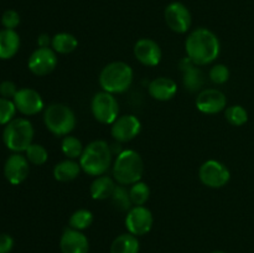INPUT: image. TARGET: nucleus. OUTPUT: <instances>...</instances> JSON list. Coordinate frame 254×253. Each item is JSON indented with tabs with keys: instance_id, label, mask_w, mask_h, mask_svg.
<instances>
[{
	"instance_id": "9b49d317",
	"label": "nucleus",
	"mask_w": 254,
	"mask_h": 253,
	"mask_svg": "<svg viewBox=\"0 0 254 253\" xmlns=\"http://www.w3.org/2000/svg\"><path fill=\"white\" fill-rule=\"evenodd\" d=\"M124 222L128 232L139 237L150 232L154 225V217L151 211L145 206H133L127 212Z\"/></svg>"
},
{
	"instance_id": "e433bc0d",
	"label": "nucleus",
	"mask_w": 254,
	"mask_h": 253,
	"mask_svg": "<svg viewBox=\"0 0 254 253\" xmlns=\"http://www.w3.org/2000/svg\"><path fill=\"white\" fill-rule=\"evenodd\" d=\"M211 253H226V252H223V251H213V252Z\"/></svg>"
},
{
	"instance_id": "a211bd4d",
	"label": "nucleus",
	"mask_w": 254,
	"mask_h": 253,
	"mask_svg": "<svg viewBox=\"0 0 254 253\" xmlns=\"http://www.w3.org/2000/svg\"><path fill=\"white\" fill-rule=\"evenodd\" d=\"M60 248L62 253H88L89 241L82 231L67 227L60 238Z\"/></svg>"
},
{
	"instance_id": "0eeeda50",
	"label": "nucleus",
	"mask_w": 254,
	"mask_h": 253,
	"mask_svg": "<svg viewBox=\"0 0 254 253\" xmlns=\"http://www.w3.org/2000/svg\"><path fill=\"white\" fill-rule=\"evenodd\" d=\"M91 112L98 123L112 126L119 117V103L114 94L97 92L91 101Z\"/></svg>"
},
{
	"instance_id": "423d86ee",
	"label": "nucleus",
	"mask_w": 254,
	"mask_h": 253,
	"mask_svg": "<svg viewBox=\"0 0 254 253\" xmlns=\"http://www.w3.org/2000/svg\"><path fill=\"white\" fill-rule=\"evenodd\" d=\"M34 135V126L29 119L14 118L2 130V141L9 150L22 153L32 144Z\"/></svg>"
},
{
	"instance_id": "c756f323",
	"label": "nucleus",
	"mask_w": 254,
	"mask_h": 253,
	"mask_svg": "<svg viewBox=\"0 0 254 253\" xmlns=\"http://www.w3.org/2000/svg\"><path fill=\"white\" fill-rule=\"evenodd\" d=\"M25 156L27 158L30 164L36 166L44 165L49 159V151L46 150L44 145L41 144L32 143L29 148L25 150Z\"/></svg>"
},
{
	"instance_id": "7ed1b4c3",
	"label": "nucleus",
	"mask_w": 254,
	"mask_h": 253,
	"mask_svg": "<svg viewBox=\"0 0 254 253\" xmlns=\"http://www.w3.org/2000/svg\"><path fill=\"white\" fill-rule=\"evenodd\" d=\"M113 179L118 185L130 186L141 180L144 174V161L138 151L126 149L117 155L112 165Z\"/></svg>"
},
{
	"instance_id": "39448f33",
	"label": "nucleus",
	"mask_w": 254,
	"mask_h": 253,
	"mask_svg": "<svg viewBox=\"0 0 254 253\" xmlns=\"http://www.w3.org/2000/svg\"><path fill=\"white\" fill-rule=\"evenodd\" d=\"M44 123L50 133L56 136H66L76 128L74 112L64 103H52L44 111Z\"/></svg>"
},
{
	"instance_id": "20e7f679",
	"label": "nucleus",
	"mask_w": 254,
	"mask_h": 253,
	"mask_svg": "<svg viewBox=\"0 0 254 253\" xmlns=\"http://www.w3.org/2000/svg\"><path fill=\"white\" fill-rule=\"evenodd\" d=\"M133 68L123 61H113L106 64L98 77L102 91L112 94H121L128 91L133 83Z\"/></svg>"
},
{
	"instance_id": "72a5a7b5",
	"label": "nucleus",
	"mask_w": 254,
	"mask_h": 253,
	"mask_svg": "<svg viewBox=\"0 0 254 253\" xmlns=\"http://www.w3.org/2000/svg\"><path fill=\"white\" fill-rule=\"evenodd\" d=\"M17 91L19 89L12 81H2L0 83V97H2V98L12 99Z\"/></svg>"
},
{
	"instance_id": "c9c22d12",
	"label": "nucleus",
	"mask_w": 254,
	"mask_h": 253,
	"mask_svg": "<svg viewBox=\"0 0 254 253\" xmlns=\"http://www.w3.org/2000/svg\"><path fill=\"white\" fill-rule=\"evenodd\" d=\"M37 46L39 47H50L52 42V37L49 34H41L37 36Z\"/></svg>"
},
{
	"instance_id": "bb28decb",
	"label": "nucleus",
	"mask_w": 254,
	"mask_h": 253,
	"mask_svg": "<svg viewBox=\"0 0 254 253\" xmlns=\"http://www.w3.org/2000/svg\"><path fill=\"white\" fill-rule=\"evenodd\" d=\"M111 201L112 205L116 207V210L122 211V212H128L133 207L130 196H129V190L123 185L116 186V189L113 191V195L111 197Z\"/></svg>"
},
{
	"instance_id": "f03ea898",
	"label": "nucleus",
	"mask_w": 254,
	"mask_h": 253,
	"mask_svg": "<svg viewBox=\"0 0 254 253\" xmlns=\"http://www.w3.org/2000/svg\"><path fill=\"white\" fill-rule=\"evenodd\" d=\"M82 171L92 178L106 175L113 163V151L106 140H93L84 146L78 159Z\"/></svg>"
},
{
	"instance_id": "393cba45",
	"label": "nucleus",
	"mask_w": 254,
	"mask_h": 253,
	"mask_svg": "<svg viewBox=\"0 0 254 253\" xmlns=\"http://www.w3.org/2000/svg\"><path fill=\"white\" fill-rule=\"evenodd\" d=\"M83 149L84 146L82 141L73 135L64 136L61 141V150L67 159H73V160L79 159L83 153Z\"/></svg>"
},
{
	"instance_id": "aec40b11",
	"label": "nucleus",
	"mask_w": 254,
	"mask_h": 253,
	"mask_svg": "<svg viewBox=\"0 0 254 253\" xmlns=\"http://www.w3.org/2000/svg\"><path fill=\"white\" fill-rule=\"evenodd\" d=\"M20 36L15 30H0V60H10L19 52Z\"/></svg>"
},
{
	"instance_id": "2eb2a0df",
	"label": "nucleus",
	"mask_w": 254,
	"mask_h": 253,
	"mask_svg": "<svg viewBox=\"0 0 254 253\" xmlns=\"http://www.w3.org/2000/svg\"><path fill=\"white\" fill-rule=\"evenodd\" d=\"M133 52L138 62L146 67L158 66L163 59V51H161L160 45L148 37L139 39L134 45Z\"/></svg>"
},
{
	"instance_id": "6e6552de",
	"label": "nucleus",
	"mask_w": 254,
	"mask_h": 253,
	"mask_svg": "<svg viewBox=\"0 0 254 253\" xmlns=\"http://www.w3.org/2000/svg\"><path fill=\"white\" fill-rule=\"evenodd\" d=\"M198 179L207 188L221 189L230 183L231 173L225 164L210 159L201 164L198 169Z\"/></svg>"
},
{
	"instance_id": "1a4fd4ad",
	"label": "nucleus",
	"mask_w": 254,
	"mask_h": 253,
	"mask_svg": "<svg viewBox=\"0 0 254 253\" xmlns=\"http://www.w3.org/2000/svg\"><path fill=\"white\" fill-rule=\"evenodd\" d=\"M164 20L169 29L176 34H186L192 24L190 10L180 1H173L165 7Z\"/></svg>"
},
{
	"instance_id": "2f4dec72",
	"label": "nucleus",
	"mask_w": 254,
	"mask_h": 253,
	"mask_svg": "<svg viewBox=\"0 0 254 253\" xmlns=\"http://www.w3.org/2000/svg\"><path fill=\"white\" fill-rule=\"evenodd\" d=\"M208 78L213 84H223L230 79V69L226 64L216 63L208 71Z\"/></svg>"
},
{
	"instance_id": "dca6fc26",
	"label": "nucleus",
	"mask_w": 254,
	"mask_h": 253,
	"mask_svg": "<svg viewBox=\"0 0 254 253\" xmlns=\"http://www.w3.org/2000/svg\"><path fill=\"white\" fill-rule=\"evenodd\" d=\"M30 173V163L21 153H14L4 164V176L11 185H20L27 179Z\"/></svg>"
},
{
	"instance_id": "a878e982",
	"label": "nucleus",
	"mask_w": 254,
	"mask_h": 253,
	"mask_svg": "<svg viewBox=\"0 0 254 253\" xmlns=\"http://www.w3.org/2000/svg\"><path fill=\"white\" fill-rule=\"evenodd\" d=\"M93 223V213L87 208H78L71 215L68 220V227L77 231H84Z\"/></svg>"
},
{
	"instance_id": "b1692460",
	"label": "nucleus",
	"mask_w": 254,
	"mask_h": 253,
	"mask_svg": "<svg viewBox=\"0 0 254 253\" xmlns=\"http://www.w3.org/2000/svg\"><path fill=\"white\" fill-rule=\"evenodd\" d=\"M78 47V40L69 32H59L52 36L51 49L56 54L68 55Z\"/></svg>"
},
{
	"instance_id": "4468645a",
	"label": "nucleus",
	"mask_w": 254,
	"mask_h": 253,
	"mask_svg": "<svg viewBox=\"0 0 254 253\" xmlns=\"http://www.w3.org/2000/svg\"><path fill=\"white\" fill-rule=\"evenodd\" d=\"M196 108L203 114H217L227 107V97L217 88H203L196 97Z\"/></svg>"
},
{
	"instance_id": "f3484780",
	"label": "nucleus",
	"mask_w": 254,
	"mask_h": 253,
	"mask_svg": "<svg viewBox=\"0 0 254 253\" xmlns=\"http://www.w3.org/2000/svg\"><path fill=\"white\" fill-rule=\"evenodd\" d=\"M181 72H183V83L186 91L195 93V92L202 91L205 86V73L200 66L193 63L188 56L184 57L179 63Z\"/></svg>"
},
{
	"instance_id": "c85d7f7f",
	"label": "nucleus",
	"mask_w": 254,
	"mask_h": 253,
	"mask_svg": "<svg viewBox=\"0 0 254 253\" xmlns=\"http://www.w3.org/2000/svg\"><path fill=\"white\" fill-rule=\"evenodd\" d=\"M226 121L233 126H242L243 124L247 123L248 121V112L245 107L240 104L227 107L225 109Z\"/></svg>"
},
{
	"instance_id": "473e14b6",
	"label": "nucleus",
	"mask_w": 254,
	"mask_h": 253,
	"mask_svg": "<svg viewBox=\"0 0 254 253\" xmlns=\"http://www.w3.org/2000/svg\"><path fill=\"white\" fill-rule=\"evenodd\" d=\"M1 25L4 29L15 30L20 25V15L15 10H6L1 15Z\"/></svg>"
},
{
	"instance_id": "f8f14e48",
	"label": "nucleus",
	"mask_w": 254,
	"mask_h": 253,
	"mask_svg": "<svg viewBox=\"0 0 254 253\" xmlns=\"http://www.w3.org/2000/svg\"><path fill=\"white\" fill-rule=\"evenodd\" d=\"M141 122L134 114L118 117L111 126V135L118 143H129L140 134Z\"/></svg>"
},
{
	"instance_id": "cd10ccee",
	"label": "nucleus",
	"mask_w": 254,
	"mask_h": 253,
	"mask_svg": "<svg viewBox=\"0 0 254 253\" xmlns=\"http://www.w3.org/2000/svg\"><path fill=\"white\" fill-rule=\"evenodd\" d=\"M129 196L133 206H144L150 197V189L144 181H138L129 188Z\"/></svg>"
},
{
	"instance_id": "4be33fe9",
	"label": "nucleus",
	"mask_w": 254,
	"mask_h": 253,
	"mask_svg": "<svg viewBox=\"0 0 254 253\" xmlns=\"http://www.w3.org/2000/svg\"><path fill=\"white\" fill-rule=\"evenodd\" d=\"M81 170L79 161L73 160V159H66L55 165L54 178L60 183H68V181L78 178Z\"/></svg>"
},
{
	"instance_id": "f257e3e1",
	"label": "nucleus",
	"mask_w": 254,
	"mask_h": 253,
	"mask_svg": "<svg viewBox=\"0 0 254 253\" xmlns=\"http://www.w3.org/2000/svg\"><path fill=\"white\" fill-rule=\"evenodd\" d=\"M185 51L193 63L200 67L207 66L220 56V39L212 30L207 27H197L186 37Z\"/></svg>"
},
{
	"instance_id": "5701e85b",
	"label": "nucleus",
	"mask_w": 254,
	"mask_h": 253,
	"mask_svg": "<svg viewBox=\"0 0 254 253\" xmlns=\"http://www.w3.org/2000/svg\"><path fill=\"white\" fill-rule=\"evenodd\" d=\"M140 243L138 237L131 233H122L114 238L111 245V253H139Z\"/></svg>"
},
{
	"instance_id": "7c9ffc66",
	"label": "nucleus",
	"mask_w": 254,
	"mask_h": 253,
	"mask_svg": "<svg viewBox=\"0 0 254 253\" xmlns=\"http://www.w3.org/2000/svg\"><path fill=\"white\" fill-rule=\"evenodd\" d=\"M16 112V107L12 99L0 97V126H6L9 122H11L15 118Z\"/></svg>"
},
{
	"instance_id": "9d476101",
	"label": "nucleus",
	"mask_w": 254,
	"mask_h": 253,
	"mask_svg": "<svg viewBox=\"0 0 254 253\" xmlns=\"http://www.w3.org/2000/svg\"><path fill=\"white\" fill-rule=\"evenodd\" d=\"M59 63L57 54L51 47H37L27 60L30 72L37 77H44L55 71Z\"/></svg>"
},
{
	"instance_id": "ddd939ff",
	"label": "nucleus",
	"mask_w": 254,
	"mask_h": 253,
	"mask_svg": "<svg viewBox=\"0 0 254 253\" xmlns=\"http://www.w3.org/2000/svg\"><path fill=\"white\" fill-rule=\"evenodd\" d=\"M16 111L24 116H36L40 112L44 111L45 103L41 94L32 88H20L12 98Z\"/></svg>"
},
{
	"instance_id": "f704fd0d",
	"label": "nucleus",
	"mask_w": 254,
	"mask_h": 253,
	"mask_svg": "<svg viewBox=\"0 0 254 253\" xmlns=\"http://www.w3.org/2000/svg\"><path fill=\"white\" fill-rule=\"evenodd\" d=\"M14 247V238L7 233H0V253H10Z\"/></svg>"
},
{
	"instance_id": "6ab92c4d",
	"label": "nucleus",
	"mask_w": 254,
	"mask_h": 253,
	"mask_svg": "<svg viewBox=\"0 0 254 253\" xmlns=\"http://www.w3.org/2000/svg\"><path fill=\"white\" fill-rule=\"evenodd\" d=\"M148 92L151 98L159 102H168L178 93V84L169 77H158L148 86Z\"/></svg>"
},
{
	"instance_id": "412c9836",
	"label": "nucleus",
	"mask_w": 254,
	"mask_h": 253,
	"mask_svg": "<svg viewBox=\"0 0 254 253\" xmlns=\"http://www.w3.org/2000/svg\"><path fill=\"white\" fill-rule=\"evenodd\" d=\"M116 180L108 175H101L94 178L92 181L89 193H91L93 200L103 201L108 200L113 195V191L116 189Z\"/></svg>"
}]
</instances>
